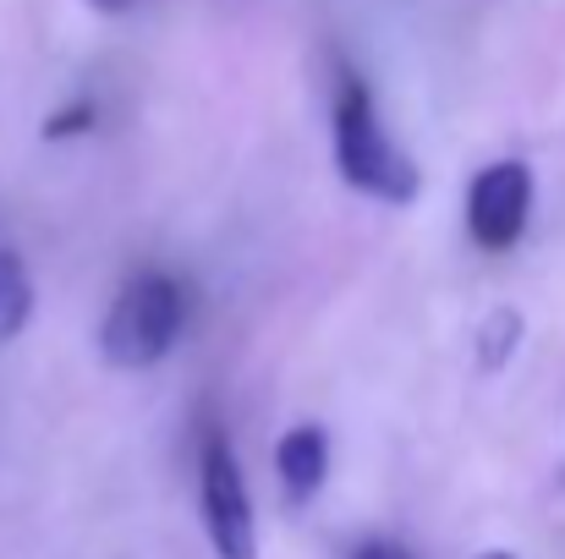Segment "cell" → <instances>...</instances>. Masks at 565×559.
<instances>
[{"mask_svg": "<svg viewBox=\"0 0 565 559\" xmlns=\"http://www.w3.org/2000/svg\"><path fill=\"white\" fill-rule=\"evenodd\" d=\"M483 559H516V555H505V549H494V555H483Z\"/></svg>", "mask_w": 565, "mask_h": 559, "instance_id": "cell-11", "label": "cell"}, {"mask_svg": "<svg viewBox=\"0 0 565 559\" xmlns=\"http://www.w3.org/2000/svg\"><path fill=\"white\" fill-rule=\"evenodd\" d=\"M198 510L203 533L220 559H258V522H253V494L236 461V444L209 428L198 444Z\"/></svg>", "mask_w": 565, "mask_h": 559, "instance_id": "cell-3", "label": "cell"}, {"mask_svg": "<svg viewBox=\"0 0 565 559\" xmlns=\"http://www.w3.org/2000/svg\"><path fill=\"white\" fill-rule=\"evenodd\" d=\"M182 324H188L182 280L166 275V269H138L116 291V302L99 324V352H105L110 368L143 373L171 357V346L182 341Z\"/></svg>", "mask_w": 565, "mask_h": 559, "instance_id": "cell-2", "label": "cell"}, {"mask_svg": "<svg viewBox=\"0 0 565 559\" xmlns=\"http://www.w3.org/2000/svg\"><path fill=\"white\" fill-rule=\"evenodd\" d=\"M275 472H280V488L291 505H308L324 477H330V433L302 422V428H286L280 444H275Z\"/></svg>", "mask_w": 565, "mask_h": 559, "instance_id": "cell-5", "label": "cell"}, {"mask_svg": "<svg viewBox=\"0 0 565 559\" xmlns=\"http://www.w3.org/2000/svg\"><path fill=\"white\" fill-rule=\"evenodd\" d=\"M28 319H33V280H28L22 258L0 247V346L17 341L28 330Z\"/></svg>", "mask_w": 565, "mask_h": 559, "instance_id": "cell-6", "label": "cell"}, {"mask_svg": "<svg viewBox=\"0 0 565 559\" xmlns=\"http://www.w3.org/2000/svg\"><path fill=\"white\" fill-rule=\"evenodd\" d=\"M94 11H105V17H121V11H138L143 0H88Z\"/></svg>", "mask_w": 565, "mask_h": 559, "instance_id": "cell-10", "label": "cell"}, {"mask_svg": "<svg viewBox=\"0 0 565 559\" xmlns=\"http://www.w3.org/2000/svg\"><path fill=\"white\" fill-rule=\"evenodd\" d=\"M533 214V171L522 160H494L467 186V230L483 252H511Z\"/></svg>", "mask_w": 565, "mask_h": 559, "instance_id": "cell-4", "label": "cell"}, {"mask_svg": "<svg viewBox=\"0 0 565 559\" xmlns=\"http://www.w3.org/2000/svg\"><path fill=\"white\" fill-rule=\"evenodd\" d=\"M83 127H94V105H88V99H77L72 110L50 116V121H44V138H72V132H83Z\"/></svg>", "mask_w": 565, "mask_h": 559, "instance_id": "cell-8", "label": "cell"}, {"mask_svg": "<svg viewBox=\"0 0 565 559\" xmlns=\"http://www.w3.org/2000/svg\"><path fill=\"white\" fill-rule=\"evenodd\" d=\"M330 121H335V165H341V182L379 197V203H390V208L417 203L423 171H417V160L384 132L374 94H369V83H363L358 72H341Z\"/></svg>", "mask_w": 565, "mask_h": 559, "instance_id": "cell-1", "label": "cell"}, {"mask_svg": "<svg viewBox=\"0 0 565 559\" xmlns=\"http://www.w3.org/2000/svg\"><path fill=\"white\" fill-rule=\"evenodd\" d=\"M516 341H522V319H516L511 308H494V313L483 319V330H478V363L489 373L505 368V357L516 352Z\"/></svg>", "mask_w": 565, "mask_h": 559, "instance_id": "cell-7", "label": "cell"}, {"mask_svg": "<svg viewBox=\"0 0 565 559\" xmlns=\"http://www.w3.org/2000/svg\"><path fill=\"white\" fill-rule=\"evenodd\" d=\"M352 559H412L406 549H395V544H363Z\"/></svg>", "mask_w": 565, "mask_h": 559, "instance_id": "cell-9", "label": "cell"}]
</instances>
